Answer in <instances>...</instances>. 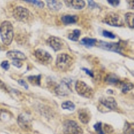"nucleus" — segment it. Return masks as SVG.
Listing matches in <instances>:
<instances>
[{
	"label": "nucleus",
	"mask_w": 134,
	"mask_h": 134,
	"mask_svg": "<svg viewBox=\"0 0 134 134\" xmlns=\"http://www.w3.org/2000/svg\"><path fill=\"white\" fill-rule=\"evenodd\" d=\"M25 2H27V3H32V4L34 5H36L37 7L40 8H43L44 7V3L42 1H32V0H25Z\"/></svg>",
	"instance_id": "obj_27"
},
{
	"label": "nucleus",
	"mask_w": 134,
	"mask_h": 134,
	"mask_svg": "<svg viewBox=\"0 0 134 134\" xmlns=\"http://www.w3.org/2000/svg\"><path fill=\"white\" fill-rule=\"evenodd\" d=\"M99 46L103 50L111 51V52H118L119 54H121L122 50H123V47H122V45L120 44V42L109 43L103 41H99Z\"/></svg>",
	"instance_id": "obj_9"
},
{
	"label": "nucleus",
	"mask_w": 134,
	"mask_h": 134,
	"mask_svg": "<svg viewBox=\"0 0 134 134\" xmlns=\"http://www.w3.org/2000/svg\"><path fill=\"white\" fill-rule=\"evenodd\" d=\"M47 6L52 11H58L63 7V3L59 1H46Z\"/></svg>",
	"instance_id": "obj_17"
},
{
	"label": "nucleus",
	"mask_w": 134,
	"mask_h": 134,
	"mask_svg": "<svg viewBox=\"0 0 134 134\" xmlns=\"http://www.w3.org/2000/svg\"><path fill=\"white\" fill-rule=\"evenodd\" d=\"M81 70H84V71L86 72V74H87V75H88V76H90L91 77H94V75H93V72H92L91 70H88V69H86V68H82V69H81Z\"/></svg>",
	"instance_id": "obj_34"
},
{
	"label": "nucleus",
	"mask_w": 134,
	"mask_h": 134,
	"mask_svg": "<svg viewBox=\"0 0 134 134\" xmlns=\"http://www.w3.org/2000/svg\"><path fill=\"white\" fill-rule=\"evenodd\" d=\"M75 90L81 96L91 99L94 95V91L87 83L82 81H77L75 83Z\"/></svg>",
	"instance_id": "obj_4"
},
{
	"label": "nucleus",
	"mask_w": 134,
	"mask_h": 134,
	"mask_svg": "<svg viewBox=\"0 0 134 134\" xmlns=\"http://www.w3.org/2000/svg\"><path fill=\"white\" fill-rule=\"evenodd\" d=\"M1 66H2V68L4 69V70H9V63H8V61H7V60L3 61V62L2 63V64H1Z\"/></svg>",
	"instance_id": "obj_30"
},
{
	"label": "nucleus",
	"mask_w": 134,
	"mask_h": 134,
	"mask_svg": "<svg viewBox=\"0 0 134 134\" xmlns=\"http://www.w3.org/2000/svg\"><path fill=\"white\" fill-rule=\"evenodd\" d=\"M5 85L4 83H3V82H2L1 80H0V88H2V89H3V88H5Z\"/></svg>",
	"instance_id": "obj_35"
},
{
	"label": "nucleus",
	"mask_w": 134,
	"mask_h": 134,
	"mask_svg": "<svg viewBox=\"0 0 134 134\" xmlns=\"http://www.w3.org/2000/svg\"><path fill=\"white\" fill-rule=\"evenodd\" d=\"M47 44L54 51H58L63 48V40L58 37H49L47 40Z\"/></svg>",
	"instance_id": "obj_11"
},
{
	"label": "nucleus",
	"mask_w": 134,
	"mask_h": 134,
	"mask_svg": "<svg viewBox=\"0 0 134 134\" xmlns=\"http://www.w3.org/2000/svg\"><path fill=\"white\" fill-rule=\"evenodd\" d=\"M18 83L20 85H21V86H22L23 87H24V88H26V89H28V85H27V84L26 83V82H25L24 80L20 79V80H18Z\"/></svg>",
	"instance_id": "obj_31"
},
{
	"label": "nucleus",
	"mask_w": 134,
	"mask_h": 134,
	"mask_svg": "<svg viewBox=\"0 0 134 134\" xmlns=\"http://www.w3.org/2000/svg\"><path fill=\"white\" fill-rule=\"evenodd\" d=\"M133 88V85L131 82H127V83L123 84L121 88V91L123 93H127L128 91L132 90Z\"/></svg>",
	"instance_id": "obj_25"
},
{
	"label": "nucleus",
	"mask_w": 134,
	"mask_h": 134,
	"mask_svg": "<svg viewBox=\"0 0 134 134\" xmlns=\"http://www.w3.org/2000/svg\"><path fill=\"white\" fill-rule=\"evenodd\" d=\"M27 80L32 84V85L40 86L41 85V75H34L29 76L27 77Z\"/></svg>",
	"instance_id": "obj_19"
},
{
	"label": "nucleus",
	"mask_w": 134,
	"mask_h": 134,
	"mask_svg": "<svg viewBox=\"0 0 134 134\" xmlns=\"http://www.w3.org/2000/svg\"><path fill=\"white\" fill-rule=\"evenodd\" d=\"M105 82H107L110 85H116L120 82V80L116 75H113V74H111L109 75L105 79Z\"/></svg>",
	"instance_id": "obj_20"
},
{
	"label": "nucleus",
	"mask_w": 134,
	"mask_h": 134,
	"mask_svg": "<svg viewBox=\"0 0 134 134\" xmlns=\"http://www.w3.org/2000/svg\"><path fill=\"white\" fill-rule=\"evenodd\" d=\"M133 124L125 122V126L124 127V134H133Z\"/></svg>",
	"instance_id": "obj_24"
},
{
	"label": "nucleus",
	"mask_w": 134,
	"mask_h": 134,
	"mask_svg": "<svg viewBox=\"0 0 134 134\" xmlns=\"http://www.w3.org/2000/svg\"><path fill=\"white\" fill-rule=\"evenodd\" d=\"M66 5L69 8L75 9H82L85 6V2L82 0H73V1H64Z\"/></svg>",
	"instance_id": "obj_14"
},
{
	"label": "nucleus",
	"mask_w": 134,
	"mask_h": 134,
	"mask_svg": "<svg viewBox=\"0 0 134 134\" xmlns=\"http://www.w3.org/2000/svg\"><path fill=\"white\" fill-rule=\"evenodd\" d=\"M14 27L10 21H4L0 25V36L5 45L12 44L14 39Z\"/></svg>",
	"instance_id": "obj_1"
},
{
	"label": "nucleus",
	"mask_w": 134,
	"mask_h": 134,
	"mask_svg": "<svg viewBox=\"0 0 134 134\" xmlns=\"http://www.w3.org/2000/svg\"><path fill=\"white\" fill-rule=\"evenodd\" d=\"M133 13L128 12L125 14V18L127 24L131 29H133Z\"/></svg>",
	"instance_id": "obj_21"
},
{
	"label": "nucleus",
	"mask_w": 134,
	"mask_h": 134,
	"mask_svg": "<svg viewBox=\"0 0 134 134\" xmlns=\"http://www.w3.org/2000/svg\"><path fill=\"white\" fill-rule=\"evenodd\" d=\"M13 16L19 21L28 22L33 19V15L29 9L22 6H18L15 8L13 12Z\"/></svg>",
	"instance_id": "obj_3"
},
{
	"label": "nucleus",
	"mask_w": 134,
	"mask_h": 134,
	"mask_svg": "<svg viewBox=\"0 0 134 134\" xmlns=\"http://www.w3.org/2000/svg\"><path fill=\"white\" fill-rule=\"evenodd\" d=\"M79 20V17L75 15H64L61 18V21L64 25L75 24Z\"/></svg>",
	"instance_id": "obj_15"
},
{
	"label": "nucleus",
	"mask_w": 134,
	"mask_h": 134,
	"mask_svg": "<svg viewBox=\"0 0 134 134\" xmlns=\"http://www.w3.org/2000/svg\"><path fill=\"white\" fill-rule=\"evenodd\" d=\"M103 21L109 26H115V27H121L124 25V20L121 17L114 12L108 13L105 16Z\"/></svg>",
	"instance_id": "obj_7"
},
{
	"label": "nucleus",
	"mask_w": 134,
	"mask_h": 134,
	"mask_svg": "<svg viewBox=\"0 0 134 134\" xmlns=\"http://www.w3.org/2000/svg\"><path fill=\"white\" fill-rule=\"evenodd\" d=\"M107 2H109V4H111V5H113L114 7L117 6L120 3V1H119V0H115H115H113V1H112V0H108Z\"/></svg>",
	"instance_id": "obj_32"
},
{
	"label": "nucleus",
	"mask_w": 134,
	"mask_h": 134,
	"mask_svg": "<svg viewBox=\"0 0 134 134\" xmlns=\"http://www.w3.org/2000/svg\"><path fill=\"white\" fill-rule=\"evenodd\" d=\"M71 80L69 79H64L55 88V93L57 95L65 97L70 94L72 92L71 88Z\"/></svg>",
	"instance_id": "obj_5"
},
{
	"label": "nucleus",
	"mask_w": 134,
	"mask_h": 134,
	"mask_svg": "<svg viewBox=\"0 0 134 134\" xmlns=\"http://www.w3.org/2000/svg\"><path fill=\"white\" fill-rule=\"evenodd\" d=\"M34 56L39 63L43 64H48L52 63V57L51 54L43 49H37L34 52Z\"/></svg>",
	"instance_id": "obj_8"
},
{
	"label": "nucleus",
	"mask_w": 134,
	"mask_h": 134,
	"mask_svg": "<svg viewBox=\"0 0 134 134\" xmlns=\"http://www.w3.org/2000/svg\"><path fill=\"white\" fill-rule=\"evenodd\" d=\"M100 103L110 110H115L117 108V103L115 99L111 97H102L99 99Z\"/></svg>",
	"instance_id": "obj_12"
},
{
	"label": "nucleus",
	"mask_w": 134,
	"mask_h": 134,
	"mask_svg": "<svg viewBox=\"0 0 134 134\" xmlns=\"http://www.w3.org/2000/svg\"><path fill=\"white\" fill-rule=\"evenodd\" d=\"M64 134H82L83 130L76 121L73 120H66L63 124Z\"/></svg>",
	"instance_id": "obj_6"
},
{
	"label": "nucleus",
	"mask_w": 134,
	"mask_h": 134,
	"mask_svg": "<svg viewBox=\"0 0 134 134\" xmlns=\"http://www.w3.org/2000/svg\"><path fill=\"white\" fill-rule=\"evenodd\" d=\"M18 124L24 130H30L32 127V121L29 115L21 113L18 117Z\"/></svg>",
	"instance_id": "obj_10"
},
{
	"label": "nucleus",
	"mask_w": 134,
	"mask_h": 134,
	"mask_svg": "<svg viewBox=\"0 0 134 134\" xmlns=\"http://www.w3.org/2000/svg\"><path fill=\"white\" fill-rule=\"evenodd\" d=\"M88 7L91 8V9H94V8L98 7V5L93 1H88Z\"/></svg>",
	"instance_id": "obj_33"
},
{
	"label": "nucleus",
	"mask_w": 134,
	"mask_h": 134,
	"mask_svg": "<svg viewBox=\"0 0 134 134\" xmlns=\"http://www.w3.org/2000/svg\"><path fill=\"white\" fill-rule=\"evenodd\" d=\"M61 107L63 109L69 110V111H74L75 109V105L74 104V103H72V101H69V100H67V101H64L62 103L61 105Z\"/></svg>",
	"instance_id": "obj_22"
},
{
	"label": "nucleus",
	"mask_w": 134,
	"mask_h": 134,
	"mask_svg": "<svg viewBox=\"0 0 134 134\" xmlns=\"http://www.w3.org/2000/svg\"><path fill=\"white\" fill-rule=\"evenodd\" d=\"M7 57L10 59L19 60H24L26 59V55L18 50H11L8 51L6 54Z\"/></svg>",
	"instance_id": "obj_13"
},
{
	"label": "nucleus",
	"mask_w": 134,
	"mask_h": 134,
	"mask_svg": "<svg viewBox=\"0 0 134 134\" xmlns=\"http://www.w3.org/2000/svg\"><path fill=\"white\" fill-rule=\"evenodd\" d=\"M73 64V58L68 54L61 53L58 54L56 60V66L61 71H67Z\"/></svg>",
	"instance_id": "obj_2"
},
{
	"label": "nucleus",
	"mask_w": 134,
	"mask_h": 134,
	"mask_svg": "<svg viewBox=\"0 0 134 134\" xmlns=\"http://www.w3.org/2000/svg\"><path fill=\"white\" fill-rule=\"evenodd\" d=\"M97 42V40L95 38H84L81 40L80 44L87 48H91L94 46Z\"/></svg>",
	"instance_id": "obj_18"
},
{
	"label": "nucleus",
	"mask_w": 134,
	"mask_h": 134,
	"mask_svg": "<svg viewBox=\"0 0 134 134\" xmlns=\"http://www.w3.org/2000/svg\"><path fill=\"white\" fill-rule=\"evenodd\" d=\"M93 128L98 134H105V131L103 130L102 123L101 122H97V124L93 125Z\"/></svg>",
	"instance_id": "obj_26"
},
{
	"label": "nucleus",
	"mask_w": 134,
	"mask_h": 134,
	"mask_svg": "<svg viewBox=\"0 0 134 134\" xmlns=\"http://www.w3.org/2000/svg\"><path fill=\"white\" fill-rule=\"evenodd\" d=\"M107 93H111V94H113V91L112 90H107Z\"/></svg>",
	"instance_id": "obj_36"
},
{
	"label": "nucleus",
	"mask_w": 134,
	"mask_h": 134,
	"mask_svg": "<svg viewBox=\"0 0 134 134\" xmlns=\"http://www.w3.org/2000/svg\"><path fill=\"white\" fill-rule=\"evenodd\" d=\"M80 36H81V31L78 29L74 30L73 32L71 34H70L68 36V38L69 40H72V41L76 42L78 41L79 38Z\"/></svg>",
	"instance_id": "obj_23"
},
{
	"label": "nucleus",
	"mask_w": 134,
	"mask_h": 134,
	"mask_svg": "<svg viewBox=\"0 0 134 134\" xmlns=\"http://www.w3.org/2000/svg\"><path fill=\"white\" fill-rule=\"evenodd\" d=\"M12 64L17 68H21L23 65V63L21 60H13Z\"/></svg>",
	"instance_id": "obj_29"
},
{
	"label": "nucleus",
	"mask_w": 134,
	"mask_h": 134,
	"mask_svg": "<svg viewBox=\"0 0 134 134\" xmlns=\"http://www.w3.org/2000/svg\"><path fill=\"white\" fill-rule=\"evenodd\" d=\"M79 119L81 121V123L84 124H87L90 121L91 115L88 111L85 109H81L79 113Z\"/></svg>",
	"instance_id": "obj_16"
},
{
	"label": "nucleus",
	"mask_w": 134,
	"mask_h": 134,
	"mask_svg": "<svg viewBox=\"0 0 134 134\" xmlns=\"http://www.w3.org/2000/svg\"><path fill=\"white\" fill-rule=\"evenodd\" d=\"M103 36L104 37H106V38H110V39H115L116 38V36L114 34H113L112 32H110L109 31L107 30H103L102 32Z\"/></svg>",
	"instance_id": "obj_28"
}]
</instances>
